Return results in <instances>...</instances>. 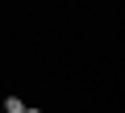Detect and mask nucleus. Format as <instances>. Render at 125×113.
Here are the masks:
<instances>
[{
    "mask_svg": "<svg viewBox=\"0 0 125 113\" xmlns=\"http://www.w3.org/2000/svg\"><path fill=\"white\" fill-rule=\"evenodd\" d=\"M25 109H29V105H25L21 96H9V100H4V113H25Z\"/></svg>",
    "mask_w": 125,
    "mask_h": 113,
    "instance_id": "f257e3e1",
    "label": "nucleus"
},
{
    "mask_svg": "<svg viewBox=\"0 0 125 113\" xmlns=\"http://www.w3.org/2000/svg\"><path fill=\"white\" fill-rule=\"evenodd\" d=\"M25 113H42V109H25Z\"/></svg>",
    "mask_w": 125,
    "mask_h": 113,
    "instance_id": "f03ea898",
    "label": "nucleus"
}]
</instances>
